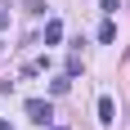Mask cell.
<instances>
[{
  "label": "cell",
  "mask_w": 130,
  "mask_h": 130,
  "mask_svg": "<svg viewBox=\"0 0 130 130\" xmlns=\"http://www.w3.org/2000/svg\"><path fill=\"white\" fill-rule=\"evenodd\" d=\"M58 40H63V23L50 18V23H45V45H58Z\"/></svg>",
  "instance_id": "3"
},
{
  "label": "cell",
  "mask_w": 130,
  "mask_h": 130,
  "mask_svg": "<svg viewBox=\"0 0 130 130\" xmlns=\"http://www.w3.org/2000/svg\"><path fill=\"white\" fill-rule=\"evenodd\" d=\"M99 5H103V13H117L121 9V0H99Z\"/></svg>",
  "instance_id": "7"
},
{
  "label": "cell",
  "mask_w": 130,
  "mask_h": 130,
  "mask_svg": "<svg viewBox=\"0 0 130 130\" xmlns=\"http://www.w3.org/2000/svg\"><path fill=\"white\" fill-rule=\"evenodd\" d=\"M58 130H63V126H58Z\"/></svg>",
  "instance_id": "9"
},
{
  "label": "cell",
  "mask_w": 130,
  "mask_h": 130,
  "mask_svg": "<svg viewBox=\"0 0 130 130\" xmlns=\"http://www.w3.org/2000/svg\"><path fill=\"white\" fill-rule=\"evenodd\" d=\"M99 40H103V45H112V40H117V23H112V18L99 27Z\"/></svg>",
  "instance_id": "4"
},
{
  "label": "cell",
  "mask_w": 130,
  "mask_h": 130,
  "mask_svg": "<svg viewBox=\"0 0 130 130\" xmlns=\"http://www.w3.org/2000/svg\"><path fill=\"white\" fill-rule=\"evenodd\" d=\"M67 90H72V76H67V72L58 81H50V94H67Z\"/></svg>",
  "instance_id": "5"
},
{
  "label": "cell",
  "mask_w": 130,
  "mask_h": 130,
  "mask_svg": "<svg viewBox=\"0 0 130 130\" xmlns=\"http://www.w3.org/2000/svg\"><path fill=\"white\" fill-rule=\"evenodd\" d=\"M81 72H85V63H81V54H72L67 58V76H81Z\"/></svg>",
  "instance_id": "6"
},
{
  "label": "cell",
  "mask_w": 130,
  "mask_h": 130,
  "mask_svg": "<svg viewBox=\"0 0 130 130\" xmlns=\"http://www.w3.org/2000/svg\"><path fill=\"white\" fill-rule=\"evenodd\" d=\"M27 117L36 121V126H50V117H54V108L45 103V99H27Z\"/></svg>",
  "instance_id": "1"
},
{
  "label": "cell",
  "mask_w": 130,
  "mask_h": 130,
  "mask_svg": "<svg viewBox=\"0 0 130 130\" xmlns=\"http://www.w3.org/2000/svg\"><path fill=\"white\" fill-rule=\"evenodd\" d=\"M0 130H13V126H9V121H5V117H0Z\"/></svg>",
  "instance_id": "8"
},
{
  "label": "cell",
  "mask_w": 130,
  "mask_h": 130,
  "mask_svg": "<svg viewBox=\"0 0 130 130\" xmlns=\"http://www.w3.org/2000/svg\"><path fill=\"white\" fill-rule=\"evenodd\" d=\"M99 121H103V126H112V121H117V103H112V99H99Z\"/></svg>",
  "instance_id": "2"
}]
</instances>
